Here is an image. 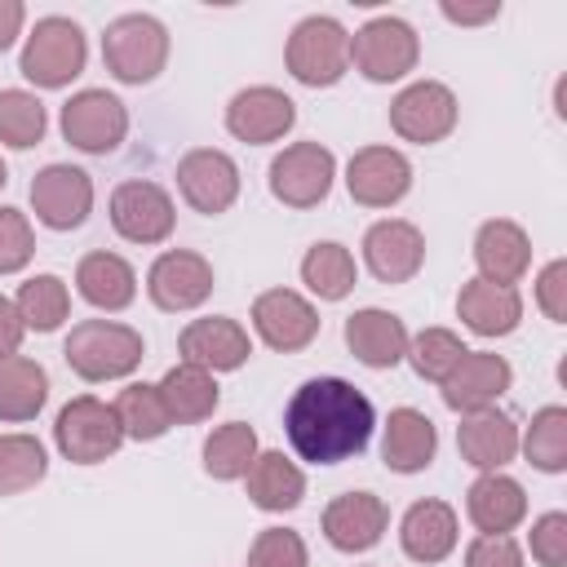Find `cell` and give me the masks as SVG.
I'll return each mask as SVG.
<instances>
[{"label":"cell","mask_w":567,"mask_h":567,"mask_svg":"<svg viewBox=\"0 0 567 567\" xmlns=\"http://www.w3.org/2000/svg\"><path fill=\"white\" fill-rule=\"evenodd\" d=\"M155 390H159V399H164L173 425L208 421L213 408L221 403V390H217L213 372H204V368H195V363H177V368H168L164 381H159Z\"/></svg>","instance_id":"cell-31"},{"label":"cell","mask_w":567,"mask_h":567,"mask_svg":"<svg viewBox=\"0 0 567 567\" xmlns=\"http://www.w3.org/2000/svg\"><path fill=\"white\" fill-rule=\"evenodd\" d=\"M456 447H461V456H465L474 470L492 474V470H501V465H509V461L518 456V425H514V416L501 412V408L465 412L461 425H456Z\"/></svg>","instance_id":"cell-23"},{"label":"cell","mask_w":567,"mask_h":567,"mask_svg":"<svg viewBox=\"0 0 567 567\" xmlns=\"http://www.w3.org/2000/svg\"><path fill=\"white\" fill-rule=\"evenodd\" d=\"M465 359V341L452 328H425L408 341V363L421 381H443Z\"/></svg>","instance_id":"cell-40"},{"label":"cell","mask_w":567,"mask_h":567,"mask_svg":"<svg viewBox=\"0 0 567 567\" xmlns=\"http://www.w3.org/2000/svg\"><path fill=\"white\" fill-rule=\"evenodd\" d=\"M111 408H115V416H120V425H124V439H137V443H151V439L168 434V425H173V416H168L159 390L146 385V381H128V385L115 394Z\"/></svg>","instance_id":"cell-35"},{"label":"cell","mask_w":567,"mask_h":567,"mask_svg":"<svg viewBox=\"0 0 567 567\" xmlns=\"http://www.w3.org/2000/svg\"><path fill=\"white\" fill-rule=\"evenodd\" d=\"M408 328L399 315L390 310H377V306H363L346 319V346L359 363L368 368H394L408 359Z\"/></svg>","instance_id":"cell-24"},{"label":"cell","mask_w":567,"mask_h":567,"mask_svg":"<svg viewBox=\"0 0 567 567\" xmlns=\"http://www.w3.org/2000/svg\"><path fill=\"white\" fill-rule=\"evenodd\" d=\"M4 182H9V168H4V159H0V186H4Z\"/></svg>","instance_id":"cell-49"},{"label":"cell","mask_w":567,"mask_h":567,"mask_svg":"<svg viewBox=\"0 0 567 567\" xmlns=\"http://www.w3.org/2000/svg\"><path fill=\"white\" fill-rule=\"evenodd\" d=\"M177 190L195 213L217 217L239 199V164L217 146H195L177 159Z\"/></svg>","instance_id":"cell-13"},{"label":"cell","mask_w":567,"mask_h":567,"mask_svg":"<svg viewBox=\"0 0 567 567\" xmlns=\"http://www.w3.org/2000/svg\"><path fill=\"white\" fill-rule=\"evenodd\" d=\"M248 483V501L266 514H284V509H297L301 496H306V474L297 461H288L284 452H257V461L248 465L244 474Z\"/></svg>","instance_id":"cell-30"},{"label":"cell","mask_w":567,"mask_h":567,"mask_svg":"<svg viewBox=\"0 0 567 567\" xmlns=\"http://www.w3.org/2000/svg\"><path fill=\"white\" fill-rule=\"evenodd\" d=\"M474 266H478V279L514 288L527 275V266H532V239H527V230L518 221H509V217L483 221L478 235H474Z\"/></svg>","instance_id":"cell-22"},{"label":"cell","mask_w":567,"mask_h":567,"mask_svg":"<svg viewBox=\"0 0 567 567\" xmlns=\"http://www.w3.org/2000/svg\"><path fill=\"white\" fill-rule=\"evenodd\" d=\"M13 306H18V315H22L27 328L53 332V328H62V319L71 310V292H66V284L58 275H31L27 284H18Z\"/></svg>","instance_id":"cell-37"},{"label":"cell","mask_w":567,"mask_h":567,"mask_svg":"<svg viewBox=\"0 0 567 567\" xmlns=\"http://www.w3.org/2000/svg\"><path fill=\"white\" fill-rule=\"evenodd\" d=\"M421 58V40L403 18H372L350 35V62L363 80L372 84H390L403 80Z\"/></svg>","instance_id":"cell-7"},{"label":"cell","mask_w":567,"mask_h":567,"mask_svg":"<svg viewBox=\"0 0 567 567\" xmlns=\"http://www.w3.org/2000/svg\"><path fill=\"white\" fill-rule=\"evenodd\" d=\"M439 452V430L425 412L416 408H394L385 421V439H381V456L394 474H421Z\"/></svg>","instance_id":"cell-28"},{"label":"cell","mask_w":567,"mask_h":567,"mask_svg":"<svg viewBox=\"0 0 567 567\" xmlns=\"http://www.w3.org/2000/svg\"><path fill=\"white\" fill-rule=\"evenodd\" d=\"M35 252V230L27 213L0 208V275H18Z\"/></svg>","instance_id":"cell-42"},{"label":"cell","mask_w":567,"mask_h":567,"mask_svg":"<svg viewBox=\"0 0 567 567\" xmlns=\"http://www.w3.org/2000/svg\"><path fill=\"white\" fill-rule=\"evenodd\" d=\"M509 381H514V368L505 363V354L465 350V359L439 381V390H443V403L465 416V412L496 408V399L509 390Z\"/></svg>","instance_id":"cell-18"},{"label":"cell","mask_w":567,"mask_h":567,"mask_svg":"<svg viewBox=\"0 0 567 567\" xmlns=\"http://www.w3.org/2000/svg\"><path fill=\"white\" fill-rule=\"evenodd\" d=\"M75 288H80V297H84L89 306H97V310H124V306H133V297H137V270H133L120 252L97 248V252H84V257H80V266H75Z\"/></svg>","instance_id":"cell-29"},{"label":"cell","mask_w":567,"mask_h":567,"mask_svg":"<svg viewBox=\"0 0 567 567\" xmlns=\"http://www.w3.org/2000/svg\"><path fill=\"white\" fill-rule=\"evenodd\" d=\"M536 306L545 310V319L567 323V261L554 257L540 275H536Z\"/></svg>","instance_id":"cell-45"},{"label":"cell","mask_w":567,"mask_h":567,"mask_svg":"<svg viewBox=\"0 0 567 567\" xmlns=\"http://www.w3.org/2000/svg\"><path fill=\"white\" fill-rule=\"evenodd\" d=\"M456 315L478 337H509L518 328V319H523V297H518V288L470 279L456 292Z\"/></svg>","instance_id":"cell-27"},{"label":"cell","mask_w":567,"mask_h":567,"mask_svg":"<svg viewBox=\"0 0 567 567\" xmlns=\"http://www.w3.org/2000/svg\"><path fill=\"white\" fill-rule=\"evenodd\" d=\"M22 332H27V323H22L18 306H13L9 297H0V359L18 354V346H22Z\"/></svg>","instance_id":"cell-46"},{"label":"cell","mask_w":567,"mask_h":567,"mask_svg":"<svg viewBox=\"0 0 567 567\" xmlns=\"http://www.w3.org/2000/svg\"><path fill=\"white\" fill-rule=\"evenodd\" d=\"M128 133V111L106 89H80L62 106V137L84 155H111Z\"/></svg>","instance_id":"cell-9"},{"label":"cell","mask_w":567,"mask_h":567,"mask_svg":"<svg viewBox=\"0 0 567 567\" xmlns=\"http://www.w3.org/2000/svg\"><path fill=\"white\" fill-rule=\"evenodd\" d=\"M53 443H58V452H62L66 461H75V465H97V461H106V456L120 452L124 425H120V416H115L111 403H102V399H93V394H80V399H71V403L58 412V421H53Z\"/></svg>","instance_id":"cell-6"},{"label":"cell","mask_w":567,"mask_h":567,"mask_svg":"<svg viewBox=\"0 0 567 567\" xmlns=\"http://www.w3.org/2000/svg\"><path fill=\"white\" fill-rule=\"evenodd\" d=\"M177 350H182V363H195L204 372H235L248 363L252 341L230 315H208V319H190L182 328Z\"/></svg>","instance_id":"cell-19"},{"label":"cell","mask_w":567,"mask_h":567,"mask_svg":"<svg viewBox=\"0 0 567 567\" xmlns=\"http://www.w3.org/2000/svg\"><path fill=\"white\" fill-rule=\"evenodd\" d=\"M385 527H390V509H385V501L372 496V492H341V496H332L328 509H323V536H328V545L341 549V554H363V549H372V545L385 536Z\"/></svg>","instance_id":"cell-20"},{"label":"cell","mask_w":567,"mask_h":567,"mask_svg":"<svg viewBox=\"0 0 567 567\" xmlns=\"http://www.w3.org/2000/svg\"><path fill=\"white\" fill-rule=\"evenodd\" d=\"M496 13H501V4H496V0H487V4H443V18H447V22H461V27L492 22Z\"/></svg>","instance_id":"cell-47"},{"label":"cell","mask_w":567,"mask_h":567,"mask_svg":"<svg viewBox=\"0 0 567 567\" xmlns=\"http://www.w3.org/2000/svg\"><path fill=\"white\" fill-rule=\"evenodd\" d=\"M84 58H89V40H84L80 22L62 18V13H49L31 27V35L22 44V58H18V71L35 89H66L84 71Z\"/></svg>","instance_id":"cell-4"},{"label":"cell","mask_w":567,"mask_h":567,"mask_svg":"<svg viewBox=\"0 0 567 567\" xmlns=\"http://www.w3.org/2000/svg\"><path fill=\"white\" fill-rule=\"evenodd\" d=\"M518 447H523L527 465H536L545 474H563L567 470V408H558V403L540 408L532 416L527 434L518 439Z\"/></svg>","instance_id":"cell-36"},{"label":"cell","mask_w":567,"mask_h":567,"mask_svg":"<svg viewBox=\"0 0 567 567\" xmlns=\"http://www.w3.org/2000/svg\"><path fill=\"white\" fill-rule=\"evenodd\" d=\"M146 354V341L137 328L128 323H115V319H80L71 332H66V346H62V359L75 377L84 381H115V377H128Z\"/></svg>","instance_id":"cell-2"},{"label":"cell","mask_w":567,"mask_h":567,"mask_svg":"<svg viewBox=\"0 0 567 567\" xmlns=\"http://www.w3.org/2000/svg\"><path fill=\"white\" fill-rule=\"evenodd\" d=\"M213 284H217V279H213L208 257H199V252H190V248H168V252H159V257L151 261V270H146V292H151V301H155L159 310H168V315L204 306L208 292H213Z\"/></svg>","instance_id":"cell-14"},{"label":"cell","mask_w":567,"mask_h":567,"mask_svg":"<svg viewBox=\"0 0 567 567\" xmlns=\"http://www.w3.org/2000/svg\"><path fill=\"white\" fill-rule=\"evenodd\" d=\"M363 261L381 284H408L425 266V235L403 217H385V221L368 226Z\"/></svg>","instance_id":"cell-21"},{"label":"cell","mask_w":567,"mask_h":567,"mask_svg":"<svg viewBox=\"0 0 567 567\" xmlns=\"http://www.w3.org/2000/svg\"><path fill=\"white\" fill-rule=\"evenodd\" d=\"M35 221L49 230H75L93 213V177L75 164H49L31 177Z\"/></svg>","instance_id":"cell-12"},{"label":"cell","mask_w":567,"mask_h":567,"mask_svg":"<svg viewBox=\"0 0 567 567\" xmlns=\"http://www.w3.org/2000/svg\"><path fill=\"white\" fill-rule=\"evenodd\" d=\"M532 558L540 567H567V514L549 509L532 523Z\"/></svg>","instance_id":"cell-43"},{"label":"cell","mask_w":567,"mask_h":567,"mask_svg":"<svg viewBox=\"0 0 567 567\" xmlns=\"http://www.w3.org/2000/svg\"><path fill=\"white\" fill-rule=\"evenodd\" d=\"M284 62L292 80L310 89H328L350 71V31L328 13L301 18L284 44Z\"/></svg>","instance_id":"cell-5"},{"label":"cell","mask_w":567,"mask_h":567,"mask_svg":"<svg viewBox=\"0 0 567 567\" xmlns=\"http://www.w3.org/2000/svg\"><path fill=\"white\" fill-rule=\"evenodd\" d=\"M372 399L341 377H310L292 390L284 408V434L292 452L310 465H341L359 456L372 439Z\"/></svg>","instance_id":"cell-1"},{"label":"cell","mask_w":567,"mask_h":567,"mask_svg":"<svg viewBox=\"0 0 567 567\" xmlns=\"http://www.w3.org/2000/svg\"><path fill=\"white\" fill-rule=\"evenodd\" d=\"M257 461V430L248 421H226L204 439V470L217 483H235Z\"/></svg>","instance_id":"cell-33"},{"label":"cell","mask_w":567,"mask_h":567,"mask_svg":"<svg viewBox=\"0 0 567 567\" xmlns=\"http://www.w3.org/2000/svg\"><path fill=\"white\" fill-rule=\"evenodd\" d=\"M49 399V372L27 359L9 354L0 359V421H31Z\"/></svg>","instance_id":"cell-32"},{"label":"cell","mask_w":567,"mask_h":567,"mask_svg":"<svg viewBox=\"0 0 567 567\" xmlns=\"http://www.w3.org/2000/svg\"><path fill=\"white\" fill-rule=\"evenodd\" d=\"M456 115H461L456 93L439 80H416L390 102V128L403 142H416V146L443 142L456 128Z\"/></svg>","instance_id":"cell-11"},{"label":"cell","mask_w":567,"mask_h":567,"mask_svg":"<svg viewBox=\"0 0 567 567\" xmlns=\"http://www.w3.org/2000/svg\"><path fill=\"white\" fill-rule=\"evenodd\" d=\"M244 567H310L306 540L288 527H261L257 540L248 545V563Z\"/></svg>","instance_id":"cell-41"},{"label":"cell","mask_w":567,"mask_h":567,"mask_svg":"<svg viewBox=\"0 0 567 567\" xmlns=\"http://www.w3.org/2000/svg\"><path fill=\"white\" fill-rule=\"evenodd\" d=\"M465 514H470V523L478 527V532H487V536H509L523 518H527V492H523V483H514L509 474H501V470H492V474H478L474 483H470V492H465Z\"/></svg>","instance_id":"cell-25"},{"label":"cell","mask_w":567,"mask_h":567,"mask_svg":"<svg viewBox=\"0 0 567 567\" xmlns=\"http://www.w3.org/2000/svg\"><path fill=\"white\" fill-rule=\"evenodd\" d=\"M337 155L319 142H292L270 159V195L288 208H315L328 199Z\"/></svg>","instance_id":"cell-8"},{"label":"cell","mask_w":567,"mask_h":567,"mask_svg":"<svg viewBox=\"0 0 567 567\" xmlns=\"http://www.w3.org/2000/svg\"><path fill=\"white\" fill-rule=\"evenodd\" d=\"M301 284L319 297V301H341L350 288H354V257L346 244H315L306 257H301Z\"/></svg>","instance_id":"cell-34"},{"label":"cell","mask_w":567,"mask_h":567,"mask_svg":"<svg viewBox=\"0 0 567 567\" xmlns=\"http://www.w3.org/2000/svg\"><path fill=\"white\" fill-rule=\"evenodd\" d=\"M399 545L412 563H443L456 549V509L447 501H416L399 523Z\"/></svg>","instance_id":"cell-26"},{"label":"cell","mask_w":567,"mask_h":567,"mask_svg":"<svg viewBox=\"0 0 567 567\" xmlns=\"http://www.w3.org/2000/svg\"><path fill=\"white\" fill-rule=\"evenodd\" d=\"M111 226L128 244H164L177 226L173 195L159 182H146V177L120 182L111 190Z\"/></svg>","instance_id":"cell-10"},{"label":"cell","mask_w":567,"mask_h":567,"mask_svg":"<svg viewBox=\"0 0 567 567\" xmlns=\"http://www.w3.org/2000/svg\"><path fill=\"white\" fill-rule=\"evenodd\" d=\"M49 128V111L35 93L27 89H0V142L13 151H27L44 137Z\"/></svg>","instance_id":"cell-39"},{"label":"cell","mask_w":567,"mask_h":567,"mask_svg":"<svg viewBox=\"0 0 567 567\" xmlns=\"http://www.w3.org/2000/svg\"><path fill=\"white\" fill-rule=\"evenodd\" d=\"M346 190L363 208H390L412 190V164L394 146H363L346 164Z\"/></svg>","instance_id":"cell-15"},{"label":"cell","mask_w":567,"mask_h":567,"mask_svg":"<svg viewBox=\"0 0 567 567\" xmlns=\"http://www.w3.org/2000/svg\"><path fill=\"white\" fill-rule=\"evenodd\" d=\"M252 328L270 350L297 354L319 337V310L292 288H270L252 301Z\"/></svg>","instance_id":"cell-16"},{"label":"cell","mask_w":567,"mask_h":567,"mask_svg":"<svg viewBox=\"0 0 567 567\" xmlns=\"http://www.w3.org/2000/svg\"><path fill=\"white\" fill-rule=\"evenodd\" d=\"M49 474L44 443L31 434H0V496H18Z\"/></svg>","instance_id":"cell-38"},{"label":"cell","mask_w":567,"mask_h":567,"mask_svg":"<svg viewBox=\"0 0 567 567\" xmlns=\"http://www.w3.org/2000/svg\"><path fill=\"white\" fill-rule=\"evenodd\" d=\"M102 62L120 84H151L168 62V31L151 13H120L102 31Z\"/></svg>","instance_id":"cell-3"},{"label":"cell","mask_w":567,"mask_h":567,"mask_svg":"<svg viewBox=\"0 0 567 567\" xmlns=\"http://www.w3.org/2000/svg\"><path fill=\"white\" fill-rule=\"evenodd\" d=\"M465 567H523V549H518V540L514 536H487V532H478L474 540H470V549H465Z\"/></svg>","instance_id":"cell-44"},{"label":"cell","mask_w":567,"mask_h":567,"mask_svg":"<svg viewBox=\"0 0 567 567\" xmlns=\"http://www.w3.org/2000/svg\"><path fill=\"white\" fill-rule=\"evenodd\" d=\"M22 22H27V9H22V0H0V53H4V49L18 40Z\"/></svg>","instance_id":"cell-48"},{"label":"cell","mask_w":567,"mask_h":567,"mask_svg":"<svg viewBox=\"0 0 567 567\" xmlns=\"http://www.w3.org/2000/svg\"><path fill=\"white\" fill-rule=\"evenodd\" d=\"M297 124V102L284 93V89H270V84H252V89H239L226 106V128L230 137L248 142V146H266V142H279L288 128Z\"/></svg>","instance_id":"cell-17"}]
</instances>
